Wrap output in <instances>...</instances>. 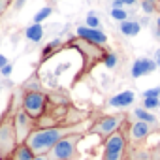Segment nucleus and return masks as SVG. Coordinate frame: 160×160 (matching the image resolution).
<instances>
[{
    "label": "nucleus",
    "instance_id": "f257e3e1",
    "mask_svg": "<svg viewBox=\"0 0 160 160\" xmlns=\"http://www.w3.org/2000/svg\"><path fill=\"white\" fill-rule=\"evenodd\" d=\"M64 47H70V49H75L79 55H81V68H79V72L75 73L73 77V81H72V87H75L79 81H83V79L89 77V73L98 66V64H106L108 57H109V49L106 45H98V43H92V42H87L83 38H72L64 43Z\"/></svg>",
    "mask_w": 160,
    "mask_h": 160
},
{
    "label": "nucleus",
    "instance_id": "f03ea898",
    "mask_svg": "<svg viewBox=\"0 0 160 160\" xmlns=\"http://www.w3.org/2000/svg\"><path fill=\"white\" fill-rule=\"evenodd\" d=\"M83 124L77 126H47V128H34L32 134L27 138V145L28 149L40 156V154H47L60 139H64L66 136L73 134V132H81Z\"/></svg>",
    "mask_w": 160,
    "mask_h": 160
},
{
    "label": "nucleus",
    "instance_id": "7ed1b4c3",
    "mask_svg": "<svg viewBox=\"0 0 160 160\" xmlns=\"http://www.w3.org/2000/svg\"><path fill=\"white\" fill-rule=\"evenodd\" d=\"M19 106H17L15 96H12L8 102V108L0 115V160H6L19 145L17 130H15V113Z\"/></svg>",
    "mask_w": 160,
    "mask_h": 160
},
{
    "label": "nucleus",
    "instance_id": "20e7f679",
    "mask_svg": "<svg viewBox=\"0 0 160 160\" xmlns=\"http://www.w3.org/2000/svg\"><path fill=\"white\" fill-rule=\"evenodd\" d=\"M128 121L126 113H115V115H100L92 121V124L87 128V134H94L100 139V145H104L115 132H119Z\"/></svg>",
    "mask_w": 160,
    "mask_h": 160
},
{
    "label": "nucleus",
    "instance_id": "39448f33",
    "mask_svg": "<svg viewBox=\"0 0 160 160\" xmlns=\"http://www.w3.org/2000/svg\"><path fill=\"white\" fill-rule=\"evenodd\" d=\"M89 134L87 130H81V132H73L70 136H66L64 139H60L49 152H47V158L49 160H79L81 154L77 151V143L85 139Z\"/></svg>",
    "mask_w": 160,
    "mask_h": 160
},
{
    "label": "nucleus",
    "instance_id": "423d86ee",
    "mask_svg": "<svg viewBox=\"0 0 160 160\" xmlns=\"http://www.w3.org/2000/svg\"><path fill=\"white\" fill-rule=\"evenodd\" d=\"M128 122V121H126ZM102 160H132L128 151V139H126V126H122L119 132H115L104 145Z\"/></svg>",
    "mask_w": 160,
    "mask_h": 160
},
{
    "label": "nucleus",
    "instance_id": "0eeeda50",
    "mask_svg": "<svg viewBox=\"0 0 160 160\" xmlns=\"http://www.w3.org/2000/svg\"><path fill=\"white\" fill-rule=\"evenodd\" d=\"M47 98H49V96H47L43 91H40V89H28V91L23 92L21 108H23L34 121H38V119L43 115L45 108H47Z\"/></svg>",
    "mask_w": 160,
    "mask_h": 160
},
{
    "label": "nucleus",
    "instance_id": "6e6552de",
    "mask_svg": "<svg viewBox=\"0 0 160 160\" xmlns=\"http://www.w3.org/2000/svg\"><path fill=\"white\" fill-rule=\"evenodd\" d=\"M36 128V121L19 106L17 113H15V130H17V139L19 143H25L27 138L32 134V130Z\"/></svg>",
    "mask_w": 160,
    "mask_h": 160
},
{
    "label": "nucleus",
    "instance_id": "1a4fd4ad",
    "mask_svg": "<svg viewBox=\"0 0 160 160\" xmlns=\"http://www.w3.org/2000/svg\"><path fill=\"white\" fill-rule=\"evenodd\" d=\"M77 38H83L87 42H92V43H98V45H106L108 43V36L96 28H91V27H79L77 28Z\"/></svg>",
    "mask_w": 160,
    "mask_h": 160
},
{
    "label": "nucleus",
    "instance_id": "9d476101",
    "mask_svg": "<svg viewBox=\"0 0 160 160\" xmlns=\"http://www.w3.org/2000/svg\"><path fill=\"white\" fill-rule=\"evenodd\" d=\"M132 102H134V92H132V91H124V92H121V94L109 98L108 106H113V108H126V106H130Z\"/></svg>",
    "mask_w": 160,
    "mask_h": 160
},
{
    "label": "nucleus",
    "instance_id": "9b49d317",
    "mask_svg": "<svg viewBox=\"0 0 160 160\" xmlns=\"http://www.w3.org/2000/svg\"><path fill=\"white\" fill-rule=\"evenodd\" d=\"M34 156H36V154L28 149V145H27V143H19V145H17V149H15V151L6 158V160H34Z\"/></svg>",
    "mask_w": 160,
    "mask_h": 160
},
{
    "label": "nucleus",
    "instance_id": "f8f14e48",
    "mask_svg": "<svg viewBox=\"0 0 160 160\" xmlns=\"http://www.w3.org/2000/svg\"><path fill=\"white\" fill-rule=\"evenodd\" d=\"M152 70H154V64L149 58H139V60H136L132 73H134V77H139L141 73H147V72H152Z\"/></svg>",
    "mask_w": 160,
    "mask_h": 160
},
{
    "label": "nucleus",
    "instance_id": "ddd939ff",
    "mask_svg": "<svg viewBox=\"0 0 160 160\" xmlns=\"http://www.w3.org/2000/svg\"><path fill=\"white\" fill-rule=\"evenodd\" d=\"M60 49H64V45H62V43H60L58 40H57V42H49V43L45 45V49L42 51V60H40V64H43V62H45V60H47V58H49L51 55L58 53Z\"/></svg>",
    "mask_w": 160,
    "mask_h": 160
},
{
    "label": "nucleus",
    "instance_id": "4468645a",
    "mask_svg": "<svg viewBox=\"0 0 160 160\" xmlns=\"http://www.w3.org/2000/svg\"><path fill=\"white\" fill-rule=\"evenodd\" d=\"M134 115H136V121H143V122H147V124H152V126H158L160 128V124H158V119L152 115V113H149V111H145V109H136L134 111Z\"/></svg>",
    "mask_w": 160,
    "mask_h": 160
},
{
    "label": "nucleus",
    "instance_id": "2eb2a0df",
    "mask_svg": "<svg viewBox=\"0 0 160 160\" xmlns=\"http://www.w3.org/2000/svg\"><path fill=\"white\" fill-rule=\"evenodd\" d=\"M121 28H122V32H124L126 36H128V34H130V36H134V34H138L139 25H138V23H122V27H121Z\"/></svg>",
    "mask_w": 160,
    "mask_h": 160
},
{
    "label": "nucleus",
    "instance_id": "dca6fc26",
    "mask_svg": "<svg viewBox=\"0 0 160 160\" xmlns=\"http://www.w3.org/2000/svg\"><path fill=\"white\" fill-rule=\"evenodd\" d=\"M158 106H160V100L158 98H145L143 100V108H147V109H154Z\"/></svg>",
    "mask_w": 160,
    "mask_h": 160
},
{
    "label": "nucleus",
    "instance_id": "f3484780",
    "mask_svg": "<svg viewBox=\"0 0 160 160\" xmlns=\"http://www.w3.org/2000/svg\"><path fill=\"white\" fill-rule=\"evenodd\" d=\"M12 4V0H0V17L4 15V12L8 10V6Z\"/></svg>",
    "mask_w": 160,
    "mask_h": 160
},
{
    "label": "nucleus",
    "instance_id": "a211bd4d",
    "mask_svg": "<svg viewBox=\"0 0 160 160\" xmlns=\"http://www.w3.org/2000/svg\"><path fill=\"white\" fill-rule=\"evenodd\" d=\"M160 96V87L158 89H151L149 92H145V98H158Z\"/></svg>",
    "mask_w": 160,
    "mask_h": 160
},
{
    "label": "nucleus",
    "instance_id": "6ab92c4d",
    "mask_svg": "<svg viewBox=\"0 0 160 160\" xmlns=\"http://www.w3.org/2000/svg\"><path fill=\"white\" fill-rule=\"evenodd\" d=\"M113 17H115V19H119V21H124L126 13H124V12H121V10H113Z\"/></svg>",
    "mask_w": 160,
    "mask_h": 160
},
{
    "label": "nucleus",
    "instance_id": "aec40b11",
    "mask_svg": "<svg viewBox=\"0 0 160 160\" xmlns=\"http://www.w3.org/2000/svg\"><path fill=\"white\" fill-rule=\"evenodd\" d=\"M32 30H40V27H38V28H36V27H34V28H32ZM28 36H30V38H34V40H38V38H40V36H42V34H36V32H28Z\"/></svg>",
    "mask_w": 160,
    "mask_h": 160
},
{
    "label": "nucleus",
    "instance_id": "412c9836",
    "mask_svg": "<svg viewBox=\"0 0 160 160\" xmlns=\"http://www.w3.org/2000/svg\"><path fill=\"white\" fill-rule=\"evenodd\" d=\"M121 4H126V6H134L136 0H121Z\"/></svg>",
    "mask_w": 160,
    "mask_h": 160
},
{
    "label": "nucleus",
    "instance_id": "4be33fe9",
    "mask_svg": "<svg viewBox=\"0 0 160 160\" xmlns=\"http://www.w3.org/2000/svg\"><path fill=\"white\" fill-rule=\"evenodd\" d=\"M34 160H49L47 154H40V156H34Z\"/></svg>",
    "mask_w": 160,
    "mask_h": 160
},
{
    "label": "nucleus",
    "instance_id": "5701e85b",
    "mask_svg": "<svg viewBox=\"0 0 160 160\" xmlns=\"http://www.w3.org/2000/svg\"><path fill=\"white\" fill-rule=\"evenodd\" d=\"M4 64H6V58H4L2 55H0V66H4Z\"/></svg>",
    "mask_w": 160,
    "mask_h": 160
},
{
    "label": "nucleus",
    "instance_id": "b1692460",
    "mask_svg": "<svg viewBox=\"0 0 160 160\" xmlns=\"http://www.w3.org/2000/svg\"><path fill=\"white\" fill-rule=\"evenodd\" d=\"M145 2H149V4H154V6H156V4H158V0H145Z\"/></svg>",
    "mask_w": 160,
    "mask_h": 160
},
{
    "label": "nucleus",
    "instance_id": "393cba45",
    "mask_svg": "<svg viewBox=\"0 0 160 160\" xmlns=\"http://www.w3.org/2000/svg\"><path fill=\"white\" fill-rule=\"evenodd\" d=\"M158 27H160V17H158Z\"/></svg>",
    "mask_w": 160,
    "mask_h": 160
},
{
    "label": "nucleus",
    "instance_id": "a878e982",
    "mask_svg": "<svg viewBox=\"0 0 160 160\" xmlns=\"http://www.w3.org/2000/svg\"><path fill=\"white\" fill-rule=\"evenodd\" d=\"M115 2H121V0H115Z\"/></svg>",
    "mask_w": 160,
    "mask_h": 160
}]
</instances>
